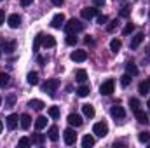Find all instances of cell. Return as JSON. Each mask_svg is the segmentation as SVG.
I'll use <instances>...</instances> for the list:
<instances>
[{
  "instance_id": "30bf717a",
  "label": "cell",
  "mask_w": 150,
  "mask_h": 148,
  "mask_svg": "<svg viewBox=\"0 0 150 148\" xmlns=\"http://www.w3.org/2000/svg\"><path fill=\"white\" fill-rule=\"evenodd\" d=\"M110 115H112L113 118L120 120V118H124V117H126V111H124V108H122V106H112Z\"/></svg>"
},
{
  "instance_id": "7a4b0ae2",
  "label": "cell",
  "mask_w": 150,
  "mask_h": 148,
  "mask_svg": "<svg viewBox=\"0 0 150 148\" xmlns=\"http://www.w3.org/2000/svg\"><path fill=\"white\" fill-rule=\"evenodd\" d=\"M58 87H59V80H56V78H51V80H47V82L42 85L44 92H47L49 96H54V92H56Z\"/></svg>"
},
{
  "instance_id": "cb8c5ba5",
  "label": "cell",
  "mask_w": 150,
  "mask_h": 148,
  "mask_svg": "<svg viewBox=\"0 0 150 148\" xmlns=\"http://www.w3.org/2000/svg\"><path fill=\"white\" fill-rule=\"evenodd\" d=\"M9 82H11V77L7 73H4V72H0V87H7Z\"/></svg>"
},
{
  "instance_id": "44dd1931",
  "label": "cell",
  "mask_w": 150,
  "mask_h": 148,
  "mask_svg": "<svg viewBox=\"0 0 150 148\" xmlns=\"http://www.w3.org/2000/svg\"><path fill=\"white\" fill-rule=\"evenodd\" d=\"M126 72L131 75V77H136V75H138V68H136L134 63H127V65H126Z\"/></svg>"
},
{
  "instance_id": "8992f818",
  "label": "cell",
  "mask_w": 150,
  "mask_h": 148,
  "mask_svg": "<svg viewBox=\"0 0 150 148\" xmlns=\"http://www.w3.org/2000/svg\"><path fill=\"white\" fill-rule=\"evenodd\" d=\"M70 58H72V61H75V63H82V61L87 59V52L86 51H74L70 54Z\"/></svg>"
},
{
  "instance_id": "5b68a950",
  "label": "cell",
  "mask_w": 150,
  "mask_h": 148,
  "mask_svg": "<svg viewBox=\"0 0 150 148\" xmlns=\"http://www.w3.org/2000/svg\"><path fill=\"white\" fill-rule=\"evenodd\" d=\"M63 140H65V143L70 147V145H74L75 140H77V134H75L74 129H65V132H63Z\"/></svg>"
},
{
  "instance_id": "52a82bcc",
  "label": "cell",
  "mask_w": 150,
  "mask_h": 148,
  "mask_svg": "<svg viewBox=\"0 0 150 148\" xmlns=\"http://www.w3.org/2000/svg\"><path fill=\"white\" fill-rule=\"evenodd\" d=\"M51 26L56 28V30H59L61 26H65V16H63V14H56V16L52 18V21H51Z\"/></svg>"
},
{
  "instance_id": "f907efd6",
  "label": "cell",
  "mask_w": 150,
  "mask_h": 148,
  "mask_svg": "<svg viewBox=\"0 0 150 148\" xmlns=\"http://www.w3.org/2000/svg\"><path fill=\"white\" fill-rule=\"evenodd\" d=\"M147 84H149V87H150V78H149V80H147Z\"/></svg>"
},
{
  "instance_id": "ffe728a7",
  "label": "cell",
  "mask_w": 150,
  "mask_h": 148,
  "mask_svg": "<svg viewBox=\"0 0 150 148\" xmlns=\"http://www.w3.org/2000/svg\"><path fill=\"white\" fill-rule=\"evenodd\" d=\"M134 115H136V118H138V122H140V124H147V122H149V117H147V113H145V111L136 110V111H134Z\"/></svg>"
},
{
  "instance_id": "ac0fdd59",
  "label": "cell",
  "mask_w": 150,
  "mask_h": 148,
  "mask_svg": "<svg viewBox=\"0 0 150 148\" xmlns=\"http://www.w3.org/2000/svg\"><path fill=\"white\" fill-rule=\"evenodd\" d=\"M94 145V138L91 136V134H86L84 138H82V147L84 148H91Z\"/></svg>"
},
{
  "instance_id": "11a10c76",
  "label": "cell",
  "mask_w": 150,
  "mask_h": 148,
  "mask_svg": "<svg viewBox=\"0 0 150 148\" xmlns=\"http://www.w3.org/2000/svg\"><path fill=\"white\" fill-rule=\"evenodd\" d=\"M0 2H2V0H0Z\"/></svg>"
},
{
  "instance_id": "7bdbcfd3",
  "label": "cell",
  "mask_w": 150,
  "mask_h": 148,
  "mask_svg": "<svg viewBox=\"0 0 150 148\" xmlns=\"http://www.w3.org/2000/svg\"><path fill=\"white\" fill-rule=\"evenodd\" d=\"M32 2H33V0H21V5H23V7H28Z\"/></svg>"
},
{
  "instance_id": "7c38bea8",
  "label": "cell",
  "mask_w": 150,
  "mask_h": 148,
  "mask_svg": "<svg viewBox=\"0 0 150 148\" xmlns=\"http://www.w3.org/2000/svg\"><path fill=\"white\" fill-rule=\"evenodd\" d=\"M96 14H98V11H96L94 7H86V9H82V18H84V19H93Z\"/></svg>"
},
{
  "instance_id": "681fc988",
  "label": "cell",
  "mask_w": 150,
  "mask_h": 148,
  "mask_svg": "<svg viewBox=\"0 0 150 148\" xmlns=\"http://www.w3.org/2000/svg\"><path fill=\"white\" fill-rule=\"evenodd\" d=\"M147 106H149V108H150V99H149V103H147Z\"/></svg>"
},
{
  "instance_id": "4fadbf2b",
  "label": "cell",
  "mask_w": 150,
  "mask_h": 148,
  "mask_svg": "<svg viewBox=\"0 0 150 148\" xmlns=\"http://www.w3.org/2000/svg\"><path fill=\"white\" fill-rule=\"evenodd\" d=\"M19 120H21V127H23V129H30V125H32V117H30L28 113H23V115L19 117Z\"/></svg>"
},
{
  "instance_id": "b9f144b4",
  "label": "cell",
  "mask_w": 150,
  "mask_h": 148,
  "mask_svg": "<svg viewBox=\"0 0 150 148\" xmlns=\"http://www.w3.org/2000/svg\"><path fill=\"white\" fill-rule=\"evenodd\" d=\"M51 2H52V4H54V5H56V7H61V5H63V2H65V0H51Z\"/></svg>"
},
{
  "instance_id": "83f0119b",
  "label": "cell",
  "mask_w": 150,
  "mask_h": 148,
  "mask_svg": "<svg viewBox=\"0 0 150 148\" xmlns=\"http://www.w3.org/2000/svg\"><path fill=\"white\" fill-rule=\"evenodd\" d=\"M138 140H140L142 143H149V141H150V132H149V131L140 132V134H138Z\"/></svg>"
},
{
  "instance_id": "d4e9b609",
  "label": "cell",
  "mask_w": 150,
  "mask_h": 148,
  "mask_svg": "<svg viewBox=\"0 0 150 148\" xmlns=\"http://www.w3.org/2000/svg\"><path fill=\"white\" fill-rule=\"evenodd\" d=\"M120 47H122V42H120L119 38H113L112 42H110V49H112L113 52H119Z\"/></svg>"
},
{
  "instance_id": "7402d4cb",
  "label": "cell",
  "mask_w": 150,
  "mask_h": 148,
  "mask_svg": "<svg viewBox=\"0 0 150 148\" xmlns=\"http://www.w3.org/2000/svg\"><path fill=\"white\" fill-rule=\"evenodd\" d=\"M28 106H30V108H33V110H42L45 105H44L40 99H32V101L28 103Z\"/></svg>"
},
{
  "instance_id": "74e56055",
  "label": "cell",
  "mask_w": 150,
  "mask_h": 148,
  "mask_svg": "<svg viewBox=\"0 0 150 148\" xmlns=\"http://www.w3.org/2000/svg\"><path fill=\"white\" fill-rule=\"evenodd\" d=\"M32 141H33V143H37V145H42V143H44V136H42V134H35Z\"/></svg>"
},
{
  "instance_id": "f1b7e54d",
  "label": "cell",
  "mask_w": 150,
  "mask_h": 148,
  "mask_svg": "<svg viewBox=\"0 0 150 148\" xmlns=\"http://www.w3.org/2000/svg\"><path fill=\"white\" fill-rule=\"evenodd\" d=\"M149 84H147V82H142V84H140V87H138V92H140V94H142V96H145V94H149Z\"/></svg>"
},
{
  "instance_id": "60d3db41",
  "label": "cell",
  "mask_w": 150,
  "mask_h": 148,
  "mask_svg": "<svg viewBox=\"0 0 150 148\" xmlns=\"http://www.w3.org/2000/svg\"><path fill=\"white\" fill-rule=\"evenodd\" d=\"M14 101H16V98H14V96H9V98H7V106H12Z\"/></svg>"
},
{
  "instance_id": "d6a6232c",
  "label": "cell",
  "mask_w": 150,
  "mask_h": 148,
  "mask_svg": "<svg viewBox=\"0 0 150 148\" xmlns=\"http://www.w3.org/2000/svg\"><path fill=\"white\" fill-rule=\"evenodd\" d=\"M42 38H44L42 33H38L37 37H35V42H33V52H37L38 51V47H40V44H42Z\"/></svg>"
},
{
  "instance_id": "4316f807",
  "label": "cell",
  "mask_w": 150,
  "mask_h": 148,
  "mask_svg": "<svg viewBox=\"0 0 150 148\" xmlns=\"http://www.w3.org/2000/svg\"><path fill=\"white\" fill-rule=\"evenodd\" d=\"M28 84H30V85H37L38 84V73H35V72L28 73Z\"/></svg>"
},
{
  "instance_id": "277c9868",
  "label": "cell",
  "mask_w": 150,
  "mask_h": 148,
  "mask_svg": "<svg viewBox=\"0 0 150 148\" xmlns=\"http://www.w3.org/2000/svg\"><path fill=\"white\" fill-rule=\"evenodd\" d=\"M113 87H115L113 80H107V82H103V84H101V87H100V92H101L103 96H110V94L113 92Z\"/></svg>"
},
{
  "instance_id": "5bb4252c",
  "label": "cell",
  "mask_w": 150,
  "mask_h": 148,
  "mask_svg": "<svg viewBox=\"0 0 150 148\" xmlns=\"http://www.w3.org/2000/svg\"><path fill=\"white\" fill-rule=\"evenodd\" d=\"M143 38H145V35H143V33H136L134 37L131 38V49H136V47H140V44L143 42Z\"/></svg>"
},
{
  "instance_id": "f6af8a7d",
  "label": "cell",
  "mask_w": 150,
  "mask_h": 148,
  "mask_svg": "<svg viewBox=\"0 0 150 148\" xmlns=\"http://www.w3.org/2000/svg\"><path fill=\"white\" fill-rule=\"evenodd\" d=\"M93 2H94V5H98V7H100V5H103L107 0H93Z\"/></svg>"
},
{
  "instance_id": "836d02e7",
  "label": "cell",
  "mask_w": 150,
  "mask_h": 148,
  "mask_svg": "<svg viewBox=\"0 0 150 148\" xmlns=\"http://www.w3.org/2000/svg\"><path fill=\"white\" fill-rule=\"evenodd\" d=\"M129 106H131V110L133 111L140 110V101H138L136 98H131V99H129Z\"/></svg>"
},
{
  "instance_id": "e575fe53",
  "label": "cell",
  "mask_w": 150,
  "mask_h": 148,
  "mask_svg": "<svg viewBox=\"0 0 150 148\" xmlns=\"http://www.w3.org/2000/svg\"><path fill=\"white\" fill-rule=\"evenodd\" d=\"M67 44H68V45H75V44H77L75 33H67Z\"/></svg>"
},
{
  "instance_id": "f546056e",
  "label": "cell",
  "mask_w": 150,
  "mask_h": 148,
  "mask_svg": "<svg viewBox=\"0 0 150 148\" xmlns=\"http://www.w3.org/2000/svg\"><path fill=\"white\" fill-rule=\"evenodd\" d=\"M129 84H131V75L129 73L122 75V77H120V85H122V87H127Z\"/></svg>"
},
{
  "instance_id": "2e32d148",
  "label": "cell",
  "mask_w": 150,
  "mask_h": 148,
  "mask_svg": "<svg viewBox=\"0 0 150 148\" xmlns=\"http://www.w3.org/2000/svg\"><path fill=\"white\" fill-rule=\"evenodd\" d=\"M47 134H49V140H51V141H58V140H59V131H58L56 125H52Z\"/></svg>"
},
{
  "instance_id": "db71d44e",
  "label": "cell",
  "mask_w": 150,
  "mask_h": 148,
  "mask_svg": "<svg viewBox=\"0 0 150 148\" xmlns=\"http://www.w3.org/2000/svg\"><path fill=\"white\" fill-rule=\"evenodd\" d=\"M149 16H150V12H149Z\"/></svg>"
},
{
  "instance_id": "6da1fadb",
  "label": "cell",
  "mask_w": 150,
  "mask_h": 148,
  "mask_svg": "<svg viewBox=\"0 0 150 148\" xmlns=\"http://www.w3.org/2000/svg\"><path fill=\"white\" fill-rule=\"evenodd\" d=\"M65 32L67 33H79V32H82L84 30V25L79 21V19H70L68 23H65Z\"/></svg>"
},
{
  "instance_id": "7dc6e473",
  "label": "cell",
  "mask_w": 150,
  "mask_h": 148,
  "mask_svg": "<svg viewBox=\"0 0 150 148\" xmlns=\"http://www.w3.org/2000/svg\"><path fill=\"white\" fill-rule=\"evenodd\" d=\"M127 12H129V11H127V9H126V7H124V9H122V11H120V16H127Z\"/></svg>"
},
{
  "instance_id": "ab89813d",
  "label": "cell",
  "mask_w": 150,
  "mask_h": 148,
  "mask_svg": "<svg viewBox=\"0 0 150 148\" xmlns=\"http://www.w3.org/2000/svg\"><path fill=\"white\" fill-rule=\"evenodd\" d=\"M4 51H5V52H12V51H14V42L5 44V45H4Z\"/></svg>"
},
{
  "instance_id": "4dcf8cb0",
  "label": "cell",
  "mask_w": 150,
  "mask_h": 148,
  "mask_svg": "<svg viewBox=\"0 0 150 148\" xmlns=\"http://www.w3.org/2000/svg\"><path fill=\"white\" fill-rule=\"evenodd\" d=\"M117 26H119V21H117V19H113V21H110V23L107 25V32H108V33H112V32L117 30Z\"/></svg>"
},
{
  "instance_id": "f5cc1de1",
  "label": "cell",
  "mask_w": 150,
  "mask_h": 148,
  "mask_svg": "<svg viewBox=\"0 0 150 148\" xmlns=\"http://www.w3.org/2000/svg\"><path fill=\"white\" fill-rule=\"evenodd\" d=\"M0 103H2V98H0Z\"/></svg>"
},
{
  "instance_id": "d6986e66",
  "label": "cell",
  "mask_w": 150,
  "mask_h": 148,
  "mask_svg": "<svg viewBox=\"0 0 150 148\" xmlns=\"http://www.w3.org/2000/svg\"><path fill=\"white\" fill-rule=\"evenodd\" d=\"M89 92H91V87H89V85H86V84H82V85L77 89V94H79L80 98H86Z\"/></svg>"
},
{
  "instance_id": "8d00e7d4",
  "label": "cell",
  "mask_w": 150,
  "mask_h": 148,
  "mask_svg": "<svg viewBox=\"0 0 150 148\" xmlns=\"http://www.w3.org/2000/svg\"><path fill=\"white\" fill-rule=\"evenodd\" d=\"M18 145H19V147H23V148H26V147H30V145H32V140H28V138H21Z\"/></svg>"
},
{
  "instance_id": "ee69618b",
  "label": "cell",
  "mask_w": 150,
  "mask_h": 148,
  "mask_svg": "<svg viewBox=\"0 0 150 148\" xmlns=\"http://www.w3.org/2000/svg\"><path fill=\"white\" fill-rule=\"evenodd\" d=\"M4 21H5V12H4V11L0 9V25H2Z\"/></svg>"
},
{
  "instance_id": "484cf974",
  "label": "cell",
  "mask_w": 150,
  "mask_h": 148,
  "mask_svg": "<svg viewBox=\"0 0 150 148\" xmlns=\"http://www.w3.org/2000/svg\"><path fill=\"white\" fill-rule=\"evenodd\" d=\"M82 111H84V115L86 117H94V108L91 106V105H82Z\"/></svg>"
},
{
  "instance_id": "8fae6325",
  "label": "cell",
  "mask_w": 150,
  "mask_h": 148,
  "mask_svg": "<svg viewBox=\"0 0 150 148\" xmlns=\"http://www.w3.org/2000/svg\"><path fill=\"white\" fill-rule=\"evenodd\" d=\"M68 124L74 125V127H80L82 125V117L80 115H75V113H70L68 115Z\"/></svg>"
},
{
  "instance_id": "e0dca14e",
  "label": "cell",
  "mask_w": 150,
  "mask_h": 148,
  "mask_svg": "<svg viewBox=\"0 0 150 148\" xmlns=\"http://www.w3.org/2000/svg\"><path fill=\"white\" fill-rule=\"evenodd\" d=\"M35 127H37L38 131H42L44 127H47V117H44V115H40L37 120H35Z\"/></svg>"
},
{
  "instance_id": "3957f363",
  "label": "cell",
  "mask_w": 150,
  "mask_h": 148,
  "mask_svg": "<svg viewBox=\"0 0 150 148\" xmlns=\"http://www.w3.org/2000/svg\"><path fill=\"white\" fill-rule=\"evenodd\" d=\"M93 132H94L96 136L103 138V136H107V134H108V125H107L105 122H96V124L93 125Z\"/></svg>"
},
{
  "instance_id": "bcb514c9",
  "label": "cell",
  "mask_w": 150,
  "mask_h": 148,
  "mask_svg": "<svg viewBox=\"0 0 150 148\" xmlns=\"http://www.w3.org/2000/svg\"><path fill=\"white\" fill-rule=\"evenodd\" d=\"M86 44H91V45H93V44H94V40H93L91 37H86Z\"/></svg>"
},
{
  "instance_id": "c3c4849f",
  "label": "cell",
  "mask_w": 150,
  "mask_h": 148,
  "mask_svg": "<svg viewBox=\"0 0 150 148\" xmlns=\"http://www.w3.org/2000/svg\"><path fill=\"white\" fill-rule=\"evenodd\" d=\"M2 129H4V124H2V120H0V132H2Z\"/></svg>"
},
{
  "instance_id": "f35d334b",
  "label": "cell",
  "mask_w": 150,
  "mask_h": 148,
  "mask_svg": "<svg viewBox=\"0 0 150 148\" xmlns=\"http://www.w3.org/2000/svg\"><path fill=\"white\" fill-rule=\"evenodd\" d=\"M107 21H108V18H107L105 14H100V16H98V23H100V25H107Z\"/></svg>"
},
{
  "instance_id": "9c48e42d",
  "label": "cell",
  "mask_w": 150,
  "mask_h": 148,
  "mask_svg": "<svg viewBox=\"0 0 150 148\" xmlns=\"http://www.w3.org/2000/svg\"><path fill=\"white\" fill-rule=\"evenodd\" d=\"M5 120H7V127H9L11 131H14V129L18 127V120H19V117H18L16 113H11Z\"/></svg>"
},
{
  "instance_id": "9a60e30c",
  "label": "cell",
  "mask_w": 150,
  "mask_h": 148,
  "mask_svg": "<svg viewBox=\"0 0 150 148\" xmlns=\"http://www.w3.org/2000/svg\"><path fill=\"white\" fill-rule=\"evenodd\" d=\"M42 45L47 49V47H54L56 45V38L52 37V35H47V37L42 38Z\"/></svg>"
},
{
  "instance_id": "603a6c76",
  "label": "cell",
  "mask_w": 150,
  "mask_h": 148,
  "mask_svg": "<svg viewBox=\"0 0 150 148\" xmlns=\"http://www.w3.org/2000/svg\"><path fill=\"white\" fill-rule=\"evenodd\" d=\"M75 78H77V82L84 84V82L87 80V73H86V70H77V73H75Z\"/></svg>"
},
{
  "instance_id": "ba28073f",
  "label": "cell",
  "mask_w": 150,
  "mask_h": 148,
  "mask_svg": "<svg viewBox=\"0 0 150 148\" xmlns=\"http://www.w3.org/2000/svg\"><path fill=\"white\" fill-rule=\"evenodd\" d=\"M7 23H9L11 28H19V25H21V16H19V14H11V16L7 18Z\"/></svg>"
},
{
  "instance_id": "d590c367",
  "label": "cell",
  "mask_w": 150,
  "mask_h": 148,
  "mask_svg": "<svg viewBox=\"0 0 150 148\" xmlns=\"http://www.w3.org/2000/svg\"><path fill=\"white\" fill-rule=\"evenodd\" d=\"M133 30H134V25H133V23H127L126 28L122 30V33H124V35H129V33H133Z\"/></svg>"
},
{
  "instance_id": "1f68e13d",
  "label": "cell",
  "mask_w": 150,
  "mask_h": 148,
  "mask_svg": "<svg viewBox=\"0 0 150 148\" xmlns=\"http://www.w3.org/2000/svg\"><path fill=\"white\" fill-rule=\"evenodd\" d=\"M47 113H49L51 118H58V117H59V108H58V106H51Z\"/></svg>"
},
{
  "instance_id": "816d5d0a",
  "label": "cell",
  "mask_w": 150,
  "mask_h": 148,
  "mask_svg": "<svg viewBox=\"0 0 150 148\" xmlns=\"http://www.w3.org/2000/svg\"><path fill=\"white\" fill-rule=\"evenodd\" d=\"M0 56H2V51H0Z\"/></svg>"
}]
</instances>
